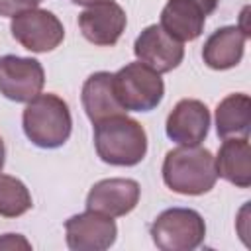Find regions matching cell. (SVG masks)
Here are the masks:
<instances>
[{"label":"cell","mask_w":251,"mask_h":251,"mask_svg":"<svg viewBox=\"0 0 251 251\" xmlns=\"http://www.w3.org/2000/svg\"><path fill=\"white\" fill-rule=\"evenodd\" d=\"M218 180L212 151L200 145L171 149L163 161V182L176 194L198 196L214 188Z\"/></svg>","instance_id":"cell-1"},{"label":"cell","mask_w":251,"mask_h":251,"mask_svg":"<svg viewBox=\"0 0 251 251\" xmlns=\"http://www.w3.org/2000/svg\"><path fill=\"white\" fill-rule=\"evenodd\" d=\"M94 147L104 163L133 167L145 159L147 133L137 120L116 114L94 124Z\"/></svg>","instance_id":"cell-2"},{"label":"cell","mask_w":251,"mask_h":251,"mask_svg":"<svg viewBox=\"0 0 251 251\" xmlns=\"http://www.w3.org/2000/svg\"><path fill=\"white\" fill-rule=\"evenodd\" d=\"M25 137L41 149H57L67 143L73 129L69 104L57 94H37L22 114Z\"/></svg>","instance_id":"cell-3"},{"label":"cell","mask_w":251,"mask_h":251,"mask_svg":"<svg viewBox=\"0 0 251 251\" xmlns=\"http://www.w3.org/2000/svg\"><path fill=\"white\" fill-rule=\"evenodd\" d=\"M114 92L126 112H151L165 96V82L157 71L137 61L114 73Z\"/></svg>","instance_id":"cell-4"},{"label":"cell","mask_w":251,"mask_h":251,"mask_svg":"<svg viewBox=\"0 0 251 251\" xmlns=\"http://www.w3.org/2000/svg\"><path fill=\"white\" fill-rule=\"evenodd\" d=\"M149 233L161 251H192L204 241L206 224L192 208H169L153 220Z\"/></svg>","instance_id":"cell-5"},{"label":"cell","mask_w":251,"mask_h":251,"mask_svg":"<svg viewBox=\"0 0 251 251\" xmlns=\"http://www.w3.org/2000/svg\"><path fill=\"white\" fill-rule=\"evenodd\" d=\"M12 37L33 53H47L61 45L65 37V27L61 20L43 8H31L16 14L10 22Z\"/></svg>","instance_id":"cell-6"},{"label":"cell","mask_w":251,"mask_h":251,"mask_svg":"<svg viewBox=\"0 0 251 251\" xmlns=\"http://www.w3.org/2000/svg\"><path fill=\"white\" fill-rule=\"evenodd\" d=\"M45 73L37 59L2 55L0 57V94L14 102H29L41 94Z\"/></svg>","instance_id":"cell-7"},{"label":"cell","mask_w":251,"mask_h":251,"mask_svg":"<svg viewBox=\"0 0 251 251\" xmlns=\"http://www.w3.org/2000/svg\"><path fill=\"white\" fill-rule=\"evenodd\" d=\"M67 245L73 251H104L114 245L118 235V226L112 216L86 210L75 214L65 222Z\"/></svg>","instance_id":"cell-8"},{"label":"cell","mask_w":251,"mask_h":251,"mask_svg":"<svg viewBox=\"0 0 251 251\" xmlns=\"http://www.w3.org/2000/svg\"><path fill=\"white\" fill-rule=\"evenodd\" d=\"M126 24L127 16L116 0H96L78 16V27L84 39L100 47L116 45L126 29Z\"/></svg>","instance_id":"cell-9"},{"label":"cell","mask_w":251,"mask_h":251,"mask_svg":"<svg viewBox=\"0 0 251 251\" xmlns=\"http://www.w3.org/2000/svg\"><path fill=\"white\" fill-rule=\"evenodd\" d=\"M133 53L139 63L161 73H169L182 63L184 47L180 41L171 37L159 24L147 25L133 43Z\"/></svg>","instance_id":"cell-10"},{"label":"cell","mask_w":251,"mask_h":251,"mask_svg":"<svg viewBox=\"0 0 251 251\" xmlns=\"http://www.w3.org/2000/svg\"><path fill=\"white\" fill-rule=\"evenodd\" d=\"M210 129V110L202 100L182 98L167 116V137L178 145H200Z\"/></svg>","instance_id":"cell-11"},{"label":"cell","mask_w":251,"mask_h":251,"mask_svg":"<svg viewBox=\"0 0 251 251\" xmlns=\"http://www.w3.org/2000/svg\"><path fill=\"white\" fill-rule=\"evenodd\" d=\"M141 196V186L133 178H104L98 180L86 196V210H96L112 218L129 214Z\"/></svg>","instance_id":"cell-12"},{"label":"cell","mask_w":251,"mask_h":251,"mask_svg":"<svg viewBox=\"0 0 251 251\" xmlns=\"http://www.w3.org/2000/svg\"><path fill=\"white\" fill-rule=\"evenodd\" d=\"M247 37L249 35L239 25H224L216 29L202 47L204 63L214 71L233 69L243 57Z\"/></svg>","instance_id":"cell-13"},{"label":"cell","mask_w":251,"mask_h":251,"mask_svg":"<svg viewBox=\"0 0 251 251\" xmlns=\"http://www.w3.org/2000/svg\"><path fill=\"white\" fill-rule=\"evenodd\" d=\"M80 100H82V108L92 124L126 112L114 92V75L108 71L92 73L84 80Z\"/></svg>","instance_id":"cell-14"},{"label":"cell","mask_w":251,"mask_h":251,"mask_svg":"<svg viewBox=\"0 0 251 251\" xmlns=\"http://www.w3.org/2000/svg\"><path fill=\"white\" fill-rule=\"evenodd\" d=\"M216 161L218 176L235 184L237 188L251 186V145L247 137H226Z\"/></svg>","instance_id":"cell-15"},{"label":"cell","mask_w":251,"mask_h":251,"mask_svg":"<svg viewBox=\"0 0 251 251\" xmlns=\"http://www.w3.org/2000/svg\"><path fill=\"white\" fill-rule=\"evenodd\" d=\"M206 14L190 0H169L161 12V27L176 41H194L204 29Z\"/></svg>","instance_id":"cell-16"},{"label":"cell","mask_w":251,"mask_h":251,"mask_svg":"<svg viewBox=\"0 0 251 251\" xmlns=\"http://www.w3.org/2000/svg\"><path fill=\"white\" fill-rule=\"evenodd\" d=\"M251 126V100L247 94L237 92L226 96L216 108V131L226 137H247Z\"/></svg>","instance_id":"cell-17"},{"label":"cell","mask_w":251,"mask_h":251,"mask_svg":"<svg viewBox=\"0 0 251 251\" xmlns=\"http://www.w3.org/2000/svg\"><path fill=\"white\" fill-rule=\"evenodd\" d=\"M33 206L27 186L10 175H0V216L18 218Z\"/></svg>","instance_id":"cell-18"},{"label":"cell","mask_w":251,"mask_h":251,"mask_svg":"<svg viewBox=\"0 0 251 251\" xmlns=\"http://www.w3.org/2000/svg\"><path fill=\"white\" fill-rule=\"evenodd\" d=\"M41 0H0V16L14 18L16 14H22L25 10H31Z\"/></svg>","instance_id":"cell-19"},{"label":"cell","mask_w":251,"mask_h":251,"mask_svg":"<svg viewBox=\"0 0 251 251\" xmlns=\"http://www.w3.org/2000/svg\"><path fill=\"white\" fill-rule=\"evenodd\" d=\"M18 247L31 249L29 241L24 235H20V233H4L0 237V249H18Z\"/></svg>","instance_id":"cell-20"},{"label":"cell","mask_w":251,"mask_h":251,"mask_svg":"<svg viewBox=\"0 0 251 251\" xmlns=\"http://www.w3.org/2000/svg\"><path fill=\"white\" fill-rule=\"evenodd\" d=\"M190 2H194L196 6H200V10H202L206 16H210V14L218 8V2H220V0H190Z\"/></svg>","instance_id":"cell-21"},{"label":"cell","mask_w":251,"mask_h":251,"mask_svg":"<svg viewBox=\"0 0 251 251\" xmlns=\"http://www.w3.org/2000/svg\"><path fill=\"white\" fill-rule=\"evenodd\" d=\"M4 163H6V147H4V139L0 137V173L4 169Z\"/></svg>","instance_id":"cell-22"},{"label":"cell","mask_w":251,"mask_h":251,"mask_svg":"<svg viewBox=\"0 0 251 251\" xmlns=\"http://www.w3.org/2000/svg\"><path fill=\"white\" fill-rule=\"evenodd\" d=\"M73 4H80V6H88V4H92V2H96V0H71Z\"/></svg>","instance_id":"cell-23"}]
</instances>
